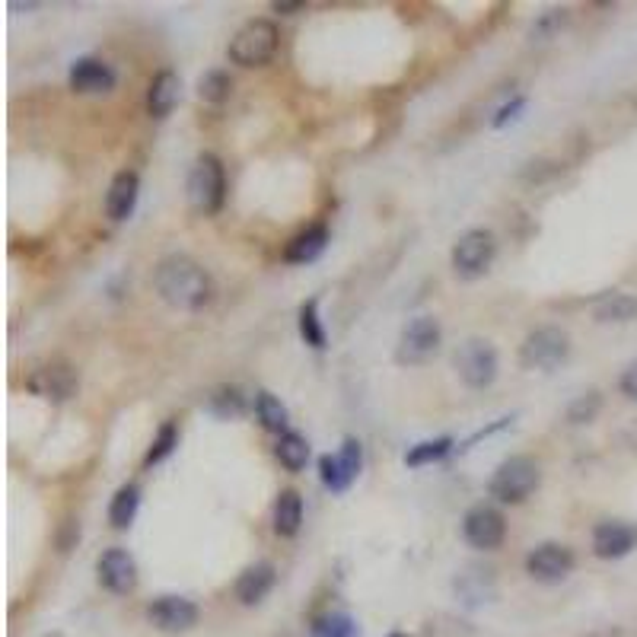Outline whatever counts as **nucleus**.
Wrapping results in <instances>:
<instances>
[{
    "label": "nucleus",
    "instance_id": "1",
    "mask_svg": "<svg viewBox=\"0 0 637 637\" xmlns=\"http://www.w3.org/2000/svg\"><path fill=\"white\" fill-rule=\"evenodd\" d=\"M153 290H157L166 306L179 309V313H198V309L211 306L217 294L208 268L188 255L163 258L157 271H153Z\"/></svg>",
    "mask_w": 637,
    "mask_h": 637
},
{
    "label": "nucleus",
    "instance_id": "2",
    "mask_svg": "<svg viewBox=\"0 0 637 637\" xmlns=\"http://www.w3.org/2000/svg\"><path fill=\"white\" fill-rule=\"evenodd\" d=\"M542 485V469L532 456H510L494 469L488 494L501 504H523Z\"/></svg>",
    "mask_w": 637,
    "mask_h": 637
},
{
    "label": "nucleus",
    "instance_id": "3",
    "mask_svg": "<svg viewBox=\"0 0 637 637\" xmlns=\"http://www.w3.org/2000/svg\"><path fill=\"white\" fill-rule=\"evenodd\" d=\"M188 201L204 217L217 214L227 201V172L214 153H201L188 172Z\"/></svg>",
    "mask_w": 637,
    "mask_h": 637
},
{
    "label": "nucleus",
    "instance_id": "4",
    "mask_svg": "<svg viewBox=\"0 0 637 637\" xmlns=\"http://www.w3.org/2000/svg\"><path fill=\"white\" fill-rule=\"evenodd\" d=\"M281 48V32L271 20H249L230 39L227 55L239 67H265Z\"/></svg>",
    "mask_w": 637,
    "mask_h": 637
},
{
    "label": "nucleus",
    "instance_id": "5",
    "mask_svg": "<svg viewBox=\"0 0 637 637\" xmlns=\"http://www.w3.org/2000/svg\"><path fill=\"white\" fill-rule=\"evenodd\" d=\"M456 373L459 380L469 389H488L497 380V370H501V360L488 338H466L456 348Z\"/></svg>",
    "mask_w": 637,
    "mask_h": 637
},
{
    "label": "nucleus",
    "instance_id": "6",
    "mask_svg": "<svg viewBox=\"0 0 637 637\" xmlns=\"http://www.w3.org/2000/svg\"><path fill=\"white\" fill-rule=\"evenodd\" d=\"M443 344V329L434 316H415L399 335V348H395V360L402 367H421L430 357L440 351Z\"/></svg>",
    "mask_w": 637,
    "mask_h": 637
},
{
    "label": "nucleus",
    "instance_id": "7",
    "mask_svg": "<svg viewBox=\"0 0 637 637\" xmlns=\"http://www.w3.org/2000/svg\"><path fill=\"white\" fill-rule=\"evenodd\" d=\"M494 255H497V239L491 230H469V233H462L456 239V246H453V255H450V262H453V271H456V278L462 281H475L481 278L491 262H494Z\"/></svg>",
    "mask_w": 637,
    "mask_h": 637
},
{
    "label": "nucleus",
    "instance_id": "8",
    "mask_svg": "<svg viewBox=\"0 0 637 637\" xmlns=\"http://www.w3.org/2000/svg\"><path fill=\"white\" fill-rule=\"evenodd\" d=\"M567 354H571V338H567V332L555 329V325L529 332L526 341L520 344V364L526 370H555L564 364Z\"/></svg>",
    "mask_w": 637,
    "mask_h": 637
},
{
    "label": "nucleus",
    "instance_id": "9",
    "mask_svg": "<svg viewBox=\"0 0 637 637\" xmlns=\"http://www.w3.org/2000/svg\"><path fill=\"white\" fill-rule=\"evenodd\" d=\"M462 536L472 548L478 552H494V548H501L507 539V520L504 513L497 507L488 504H478L466 513V520H462Z\"/></svg>",
    "mask_w": 637,
    "mask_h": 637
},
{
    "label": "nucleus",
    "instance_id": "10",
    "mask_svg": "<svg viewBox=\"0 0 637 637\" xmlns=\"http://www.w3.org/2000/svg\"><path fill=\"white\" fill-rule=\"evenodd\" d=\"M574 571V552L561 542H542L526 555V574L539 583H561Z\"/></svg>",
    "mask_w": 637,
    "mask_h": 637
},
{
    "label": "nucleus",
    "instance_id": "11",
    "mask_svg": "<svg viewBox=\"0 0 637 637\" xmlns=\"http://www.w3.org/2000/svg\"><path fill=\"white\" fill-rule=\"evenodd\" d=\"M26 386H29V392L42 395V399H48V402H67L77 395L80 376L71 364H45L39 370H32Z\"/></svg>",
    "mask_w": 637,
    "mask_h": 637
},
{
    "label": "nucleus",
    "instance_id": "12",
    "mask_svg": "<svg viewBox=\"0 0 637 637\" xmlns=\"http://www.w3.org/2000/svg\"><path fill=\"white\" fill-rule=\"evenodd\" d=\"M147 618L153 628L179 634L198 625V606L185 596H160L147 606Z\"/></svg>",
    "mask_w": 637,
    "mask_h": 637
},
{
    "label": "nucleus",
    "instance_id": "13",
    "mask_svg": "<svg viewBox=\"0 0 637 637\" xmlns=\"http://www.w3.org/2000/svg\"><path fill=\"white\" fill-rule=\"evenodd\" d=\"M67 86L77 96H102L115 90V71L102 58H77L67 71Z\"/></svg>",
    "mask_w": 637,
    "mask_h": 637
},
{
    "label": "nucleus",
    "instance_id": "14",
    "mask_svg": "<svg viewBox=\"0 0 637 637\" xmlns=\"http://www.w3.org/2000/svg\"><path fill=\"white\" fill-rule=\"evenodd\" d=\"M96 574H99L102 587L118 596H125L137 587V564L125 548H109V552H102V558L96 561Z\"/></svg>",
    "mask_w": 637,
    "mask_h": 637
},
{
    "label": "nucleus",
    "instance_id": "15",
    "mask_svg": "<svg viewBox=\"0 0 637 637\" xmlns=\"http://www.w3.org/2000/svg\"><path fill=\"white\" fill-rule=\"evenodd\" d=\"M637 548V526L625 520H606L593 529V552L602 561L625 558Z\"/></svg>",
    "mask_w": 637,
    "mask_h": 637
},
{
    "label": "nucleus",
    "instance_id": "16",
    "mask_svg": "<svg viewBox=\"0 0 637 637\" xmlns=\"http://www.w3.org/2000/svg\"><path fill=\"white\" fill-rule=\"evenodd\" d=\"M137 198H141V179H137V172L131 169L118 172L106 192V217L115 223L128 220L137 208Z\"/></svg>",
    "mask_w": 637,
    "mask_h": 637
},
{
    "label": "nucleus",
    "instance_id": "17",
    "mask_svg": "<svg viewBox=\"0 0 637 637\" xmlns=\"http://www.w3.org/2000/svg\"><path fill=\"white\" fill-rule=\"evenodd\" d=\"M329 249V227L325 223H313V227L300 230L290 243L284 246V262L287 265H309Z\"/></svg>",
    "mask_w": 637,
    "mask_h": 637
},
{
    "label": "nucleus",
    "instance_id": "18",
    "mask_svg": "<svg viewBox=\"0 0 637 637\" xmlns=\"http://www.w3.org/2000/svg\"><path fill=\"white\" fill-rule=\"evenodd\" d=\"M274 583H278V571H274V564L268 561H258L252 567H246L243 574L236 580V599L243 602V606H258L271 590Z\"/></svg>",
    "mask_w": 637,
    "mask_h": 637
},
{
    "label": "nucleus",
    "instance_id": "19",
    "mask_svg": "<svg viewBox=\"0 0 637 637\" xmlns=\"http://www.w3.org/2000/svg\"><path fill=\"white\" fill-rule=\"evenodd\" d=\"M182 80L176 71H160L147 86V115L150 118H166L172 109L179 106Z\"/></svg>",
    "mask_w": 637,
    "mask_h": 637
},
{
    "label": "nucleus",
    "instance_id": "20",
    "mask_svg": "<svg viewBox=\"0 0 637 637\" xmlns=\"http://www.w3.org/2000/svg\"><path fill=\"white\" fill-rule=\"evenodd\" d=\"M300 526H303V497L294 488H287L274 501V532L281 539H294Z\"/></svg>",
    "mask_w": 637,
    "mask_h": 637
},
{
    "label": "nucleus",
    "instance_id": "21",
    "mask_svg": "<svg viewBox=\"0 0 637 637\" xmlns=\"http://www.w3.org/2000/svg\"><path fill=\"white\" fill-rule=\"evenodd\" d=\"M596 322H631L637 319V297L622 294V290H612V294H602L593 303Z\"/></svg>",
    "mask_w": 637,
    "mask_h": 637
},
{
    "label": "nucleus",
    "instance_id": "22",
    "mask_svg": "<svg viewBox=\"0 0 637 637\" xmlns=\"http://www.w3.org/2000/svg\"><path fill=\"white\" fill-rule=\"evenodd\" d=\"M255 415H258V424H262L265 430H271V434H287V424H290V415L284 402L278 399V395L271 392H258L255 395Z\"/></svg>",
    "mask_w": 637,
    "mask_h": 637
},
{
    "label": "nucleus",
    "instance_id": "23",
    "mask_svg": "<svg viewBox=\"0 0 637 637\" xmlns=\"http://www.w3.org/2000/svg\"><path fill=\"white\" fill-rule=\"evenodd\" d=\"M137 510H141V488H137V485H122L115 491L112 504H109V523L115 529H128L134 523Z\"/></svg>",
    "mask_w": 637,
    "mask_h": 637
},
{
    "label": "nucleus",
    "instance_id": "24",
    "mask_svg": "<svg viewBox=\"0 0 637 637\" xmlns=\"http://www.w3.org/2000/svg\"><path fill=\"white\" fill-rule=\"evenodd\" d=\"M274 456L281 459V466L287 472H303L309 462V443L303 434H297V430H287V434L278 440V446H274Z\"/></svg>",
    "mask_w": 637,
    "mask_h": 637
},
{
    "label": "nucleus",
    "instance_id": "25",
    "mask_svg": "<svg viewBox=\"0 0 637 637\" xmlns=\"http://www.w3.org/2000/svg\"><path fill=\"white\" fill-rule=\"evenodd\" d=\"M453 450V437H437V440H421L415 443L411 450L405 453V466L408 469H424V466H434L443 456H450Z\"/></svg>",
    "mask_w": 637,
    "mask_h": 637
},
{
    "label": "nucleus",
    "instance_id": "26",
    "mask_svg": "<svg viewBox=\"0 0 637 637\" xmlns=\"http://www.w3.org/2000/svg\"><path fill=\"white\" fill-rule=\"evenodd\" d=\"M300 338L309 344V348H316V351H325L329 348V335H325L322 329V319H319V300H306L300 306Z\"/></svg>",
    "mask_w": 637,
    "mask_h": 637
},
{
    "label": "nucleus",
    "instance_id": "27",
    "mask_svg": "<svg viewBox=\"0 0 637 637\" xmlns=\"http://www.w3.org/2000/svg\"><path fill=\"white\" fill-rule=\"evenodd\" d=\"M309 637H360V628L348 612H325L309 628Z\"/></svg>",
    "mask_w": 637,
    "mask_h": 637
},
{
    "label": "nucleus",
    "instance_id": "28",
    "mask_svg": "<svg viewBox=\"0 0 637 637\" xmlns=\"http://www.w3.org/2000/svg\"><path fill=\"white\" fill-rule=\"evenodd\" d=\"M176 446H179V424H176V421L160 424L157 437H153L150 450H147V456H144V469L160 466L163 459H169L172 453H176Z\"/></svg>",
    "mask_w": 637,
    "mask_h": 637
},
{
    "label": "nucleus",
    "instance_id": "29",
    "mask_svg": "<svg viewBox=\"0 0 637 637\" xmlns=\"http://www.w3.org/2000/svg\"><path fill=\"white\" fill-rule=\"evenodd\" d=\"M456 593L469 602V606H478V602H488V596L494 593L491 587V571H466V574H459L456 580Z\"/></svg>",
    "mask_w": 637,
    "mask_h": 637
},
{
    "label": "nucleus",
    "instance_id": "30",
    "mask_svg": "<svg viewBox=\"0 0 637 637\" xmlns=\"http://www.w3.org/2000/svg\"><path fill=\"white\" fill-rule=\"evenodd\" d=\"M208 411L223 421H230V418H239L246 411V395L239 392L236 386H220L211 399H208Z\"/></svg>",
    "mask_w": 637,
    "mask_h": 637
},
{
    "label": "nucleus",
    "instance_id": "31",
    "mask_svg": "<svg viewBox=\"0 0 637 637\" xmlns=\"http://www.w3.org/2000/svg\"><path fill=\"white\" fill-rule=\"evenodd\" d=\"M233 93V80L227 71H208L198 80V99L208 102V106H223Z\"/></svg>",
    "mask_w": 637,
    "mask_h": 637
},
{
    "label": "nucleus",
    "instance_id": "32",
    "mask_svg": "<svg viewBox=\"0 0 637 637\" xmlns=\"http://www.w3.org/2000/svg\"><path fill=\"white\" fill-rule=\"evenodd\" d=\"M319 475H322V485L329 491H335V494H344L354 485V475L341 466L338 456H322L319 459Z\"/></svg>",
    "mask_w": 637,
    "mask_h": 637
},
{
    "label": "nucleus",
    "instance_id": "33",
    "mask_svg": "<svg viewBox=\"0 0 637 637\" xmlns=\"http://www.w3.org/2000/svg\"><path fill=\"white\" fill-rule=\"evenodd\" d=\"M599 408H602V395L587 392V395H577V399L567 405L564 418H567V424H590V421H596Z\"/></svg>",
    "mask_w": 637,
    "mask_h": 637
},
{
    "label": "nucleus",
    "instance_id": "34",
    "mask_svg": "<svg viewBox=\"0 0 637 637\" xmlns=\"http://www.w3.org/2000/svg\"><path fill=\"white\" fill-rule=\"evenodd\" d=\"M564 23H567V10L561 7H555V10H545L536 23H532V29H529V39L532 42H548V39H555L558 32L564 29Z\"/></svg>",
    "mask_w": 637,
    "mask_h": 637
},
{
    "label": "nucleus",
    "instance_id": "35",
    "mask_svg": "<svg viewBox=\"0 0 637 637\" xmlns=\"http://www.w3.org/2000/svg\"><path fill=\"white\" fill-rule=\"evenodd\" d=\"M338 459H341V466L357 478L360 469H364V446H360L357 437H344L341 450H338Z\"/></svg>",
    "mask_w": 637,
    "mask_h": 637
},
{
    "label": "nucleus",
    "instance_id": "36",
    "mask_svg": "<svg viewBox=\"0 0 637 637\" xmlns=\"http://www.w3.org/2000/svg\"><path fill=\"white\" fill-rule=\"evenodd\" d=\"M523 109H526V99H523V96H513V99L507 102V106L497 109V115H494V122H491V125H494V128H504V125H507V122H513V118L520 115Z\"/></svg>",
    "mask_w": 637,
    "mask_h": 637
},
{
    "label": "nucleus",
    "instance_id": "37",
    "mask_svg": "<svg viewBox=\"0 0 637 637\" xmlns=\"http://www.w3.org/2000/svg\"><path fill=\"white\" fill-rule=\"evenodd\" d=\"M618 386H622V392L628 395V399L637 402V360L625 367V373H622V380H618Z\"/></svg>",
    "mask_w": 637,
    "mask_h": 637
},
{
    "label": "nucleus",
    "instance_id": "38",
    "mask_svg": "<svg viewBox=\"0 0 637 637\" xmlns=\"http://www.w3.org/2000/svg\"><path fill=\"white\" fill-rule=\"evenodd\" d=\"M274 10H278V13H284V16H290V13H300V10H306V4H287V0H278V4H274Z\"/></svg>",
    "mask_w": 637,
    "mask_h": 637
},
{
    "label": "nucleus",
    "instance_id": "39",
    "mask_svg": "<svg viewBox=\"0 0 637 637\" xmlns=\"http://www.w3.org/2000/svg\"><path fill=\"white\" fill-rule=\"evenodd\" d=\"M392 637H405V634H392Z\"/></svg>",
    "mask_w": 637,
    "mask_h": 637
}]
</instances>
